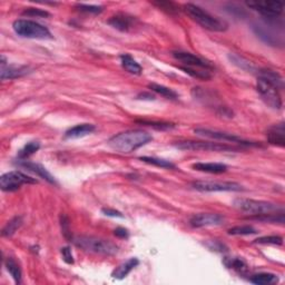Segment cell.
<instances>
[{
	"label": "cell",
	"mask_w": 285,
	"mask_h": 285,
	"mask_svg": "<svg viewBox=\"0 0 285 285\" xmlns=\"http://www.w3.org/2000/svg\"><path fill=\"white\" fill-rule=\"evenodd\" d=\"M206 246L211 249V251L214 252H218V253H223L227 251V247L224 244L218 242V240H209V242L206 243Z\"/></svg>",
	"instance_id": "37"
},
{
	"label": "cell",
	"mask_w": 285,
	"mask_h": 285,
	"mask_svg": "<svg viewBox=\"0 0 285 285\" xmlns=\"http://www.w3.org/2000/svg\"><path fill=\"white\" fill-rule=\"evenodd\" d=\"M191 187L199 191H242L243 186L235 182H212L196 181L191 183Z\"/></svg>",
	"instance_id": "10"
},
{
	"label": "cell",
	"mask_w": 285,
	"mask_h": 285,
	"mask_svg": "<svg viewBox=\"0 0 285 285\" xmlns=\"http://www.w3.org/2000/svg\"><path fill=\"white\" fill-rule=\"evenodd\" d=\"M114 234L119 238L127 239L129 238V232L126 229H124V227H118V229H116L114 231Z\"/></svg>",
	"instance_id": "41"
},
{
	"label": "cell",
	"mask_w": 285,
	"mask_h": 285,
	"mask_svg": "<svg viewBox=\"0 0 285 285\" xmlns=\"http://www.w3.org/2000/svg\"><path fill=\"white\" fill-rule=\"evenodd\" d=\"M256 89L263 100L267 106L273 109H280L282 107V99L279 93V89L273 85L266 82L265 79L258 77L256 83Z\"/></svg>",
	"instance_id": "7"
},
{
	"label": "cell",
	"mask_w": 285,
	"mask_h": 285,
	"mask_svg": "<svg viewBox=\"0 0 285 285\" xmlns=\"http://www.w3.org/2000/svg\"><path fill=\"white\" fill-rule=\"evenodd\" d=\"M224 265L227 269H231L235 271L236 273H238L240 275L246 274L248 271V266L246 264L243 258L240 257H225L224 258Z\"/></svg>",
	"instance_id": "21"
},
{
	"label": "cell",
	"mask_w": 285,
	"mask_h": 285,
	"mask_svg": "<svg viewBox=\"0 0 285 285\" xmlns=\"http://www.w3.org/2000/svg\"><path fill=\"white\" fill-rule=\"evenodd\" d=\"M36 183H37V181L35 178L18 171L3 174L0 178V187L3 191H15L19 190L22 185L36 184Z\"/></svg>",
	"instance_id": "8"
},
{
	"label": "cell",
	"mask_w": 285,
	"mask_h": 285,
	"mask_svg": "<svg viewBox=\"0 0 285 285\" xmlns=\"http://www.w3.org/2000/svg\"><path fill=\"white\" fill-rule=\"evenodd\" d=\"M140 160L144 162L146 164L153 165V166L156 167H160V168H175V164H173L169 160L163 159V158H157V157H148V156H142V157H140Z\"/></svg>",
	"instance_id": "28"
},
{
	"label": "cell",
	"mask_w": 285,
	"mask_h": 285,
	"mask_svg": "<svg viewBox=\"0 0 285 285\" xmlns=\"http://www.w3.org/2000/svg\"><path fill=\"white\" fill-rule=\"evenodd\" d=\"M224 216L215 213H200L196 214L190 220V224L195 229H200V227L207 226H218L224 223Z\"/></svg>",
	"instance_id": "12"
},
{
	"label": "cell",
	"mask_w": 285,
	"mask_h": 285,
	"mask_svg": "<svg viewBox=\"0 0 285 285\" xmlns=\"http://www.w3.org/2000/svg\"><path fill=\"white\" fill-rule=\"evenodd\" d=\"M137 123L146 125V126H150L154 127L156 129H168V128H173L174 124H169V123H159V122H147V120H137Z\"/></svg>",
	"instance_id": "36"
},
{
	"label": "cell",
	"mask_w": 285,
	"mask_h": 285,
	"mask_svg": "<svg viewBox=\"0 0 285 285\" xmlns=\"http://www.w3.org/2000/svg\"><path fill=\"white\" fill-rule=\"evenodd\" d=\"M249 281L256 285H269L279 282V276L272 273H260L253 275Z\"/></svg>",
	"instance_id": "24"
},
{
	"label": "cell",
	"mask_w": 285,
	"mask_h": 285,
	"mask_svg": "<svg viewBox=\"0 0 285 285\" xmlns=\"http://www.w3.org/2000/svg\"><path fill=\"white\" fill-rule=\"evenodd\" d=\"M95 131V126L92 124H79L76 126L69 128L68 131L65 133L66 140H77V138H82L92 134Z\"/></svg>",
	"instance_id": "17"
},
{
	"label": "cell",
	"mask_w": 285,
	"mask_h": 285,
	"mask_svg": "<svg viewBox=\"0 0 285 285\" xmlns=\"http://www.w3.org/2000/svg\"><path fill=\"white\" fill-rule=\"evenodd\" d=\"M60 253H61L62 258H64V261L67 263V264H74V256H73V253H71L70 247L68 246L62 247L60 249Z\"/></svg>",
	"instance_id": "39"
},
{
	"label": "cell",
	"mask_w": 285,
	"mask_h": 285,
	"mask_svg": "<svg viewBox=\"0 0 285 285\" xmlns=\"http://www.w3.org/2000/svg\"><path fill=\"white\" fill-rule=\"evenodd\" d=\"M40 148V144L38 142H29L28 144L24 146V148H21L18 151V158L20 160H26L31 155H34L36 151H38Z\"/></svg>",
	"instance_id": "29"
},
{
	"label": "cell",
	"mask_w": 285,
	"mask_h": 285,
	"mask_svg": "<svg viewBox=\"0 0 285 285\" xmlns=\"http://www.w3.org/2000/svg\"><path fill=\"white\" fill-rule=\"evenodd\" d=\"M180 68L194 78L202 79V80H208L212 78L211 70L203 69V68H194V67H187V66H181Z\"/></svg>",
	"instance_id": "25"
},
{
	"label": "cell",
	"mask_w": 285,
	"mask_h": 285,
	"mask_svg": "<svg viewBox=\"0 0 285 285\" xmlns=\"http://www.w3.org/2000/svg\"><path fill=\"white\" fill-rule=\"evenodd\" d=\"M191 167L195 171L209 174H222L227 171L226 165L222 163H196Z\"/></svg>",
	"instance_id": "20"
},
{
	"label": "cell",
	"mask_w": 285,
	"mask_h": 285,
	"mask_svg": "<svg viewBox=\"0 0 285 285\" xmlns=\"http://www.w3.org/2000/svg\"><path fill=\"white\" fill-rule=\"evenodd\" d=\"M231 61L233 62L234 65H236L239 68H242L244 70H248V71H254L255 68H254V66L251 64V61H248L245 59L243 57H239L238 55H235V53H231L229 56Z\"/></svg>",
	"instance_id": "31"
},
{
	"label": "cell",
	"mask_w": 285,
	"mask_h": 285,
	"mask_svg": "<svg viewBox=\"0 0 285 285\" xmlns=\"http://www.w3.org/2000/svg\"><path fill=\"white\" fill-rule=\"evenodd\" d=\"M15 33L24 38L29 39H51L52 36L46 27L29 19H18L13 22Z\"/></svg>",
	"instance_id": "5"
},
{
	"label": "cell",
	"mask_w": 285,
	"mask_h": 285,
	"mask_svg": "<svg viewBox=\"0 0 285 285\" xmlns=\"http://www.w3.org/2000/svg\"><path fill=\"white\" fill-rule=\"evenodd\" d=\"M254 243L256 244H264V245H282L283 244V238L281 236L272 235V236H263V238H258Z\"/></svg>",
	"instance_id": "33"
},
{
	"label": "cell",
	"mask_w": 285,
	"mask_h": 285,
	"mask_svg": "<svg viewBox=\"0 0 285 285\" xmlns=\"http://www.w3.org/2000/svg\"><path fill=\"white\" fill-rule=\"evenodd\" d=\"M120 62H122V66L128 73L133 75H141L142 73V66L128 53H124V55L120 56Z\"/></svg>",
	"instance_id": "23"
},
{
	"label": "cell",
	"mask_w": 285,
	"mask_h": 285,
	"mask_svg": "<svg viewBox=\"0 0 285 285\" xmlns=\"http://www.w3.org/2000/svg\"><path fill=\"white\" fill-rule=\"evenodd\" d=\"M18 165H19L20 167H24L26 169H28L29 172L36 174V175L39 176L40 178H43V180H45V181H47L48 183H50V184L57 185V182L55 180V177H53L51 174L49 173L44 166H42L40 164L28 162V160H20V162L18 163Z\"/></svg>",
	"instance_id": "15"
},
{
	"label": "cell",
	"mask_w": 285,
	"mask_h": 285,
	"mask_svg": "<svg viewBox=\"0 0 285 285\" xmlns=\"http://www.w3.org/2000/svg\"><path fill=\"white\" fill-rule=\"evenodd\" d=\"M233 206L244 213L251 214V215H265V214L283 212V207L279 206L278 204L248 198H236L233 202Z\"/></svg>",
	"instance_id": "4"
},
{
	"label": "cell",
	"mask_w": 285,
	"mask_h": 285,
	"mask_svg": "<svg viewBox=\"0 0 285 285\" xmlns=\"http://www.w3.org/2000/svg\"><path fill=\"white\" fill-rule=\"evenodd\" d=\"M267 142L271 145L284 147L285 146V128L284 124L281 123L278 125L272 126L269 131H267Z\"/></svg>",
	"instance_id": "16"
},
{
	"label": "cell",
	"mask_w": 285,
	"mask_h": 285,
	"mask_svg": "<svg viewBox=\"0 0 285 285\" xmlns=\"http://www.w3.org/2000/svg\"><path fill=\"white\" fill-rule=\"evenodd\" d=\"M101 213L104 214L106 216H111V217H119V218H123L124 215L120 212L118 211H115V209H111V208H102L101 209Z\"/></svg>",
	"instance_id": "40"
},
{
	"label": "cell",
	"mask_w": 285,
	"mask_h": 285,
	"mask_svg": "<svg viewBox=\"0 0 285 285\" xmlns=\"http://www.w3.org/2000/svg\"><path fill=\"white\" fill-rule=\"evenodd\" d=\"M258 77L265 79L266 82H269L270 84L273 85L278 89L283 88V78L280 74L276 73L274 70L271 69H261L258 70Z\"/></svg>",
	"instance_id": "22"
},
{
	"label": "cell",
	"mask_w": 285,
	"mask_h": 285,
	"mask_svg": "<svg viewBox=\"0 0 285 285\" xmlns=\"http://www.w3.org/2000/svg\"><path fill=\"white\" fill-rule=\"evenodd\" d=\"M4 266H6L9 274L12 276V279L15 280L16 283L21 282V270L18 263L11 257H8L6 262H4Z\"/></svg>",
	"instance_id": "26"
},
{
	"label": "cell",
	"mask_w": 285,
	"mask_h": 285,
	"mask_svg": "<svg viewBox=\"0 0 285 285\" xmlns=\"http://www.w3.org/2000/svg\"><path fill=\"white\" fill-rule=\"evenodd\" d=\"M173 56L176 60L183 62L187 67H194V68H203L207 70H212L213 67L208 64L207 61H205L202 58L197 57L196 55H193L190 52L186 51H174Z\"/></svg>",
	"instance_id": "13"
},
{
	"label": "cell",
	"mask_w": 285,
	"mask_h": 285,
	"mask_svg": "<svg viewBox=\"0 0 285 285\" xmlns=\"http://www.w3.org/2000/svg\"><path fill=\"white\" fill-rule=\"evenodd\" d=\"M174 146L182 150H202V151H238L239 147L227 145L225 142H195V141H185L178 142Z\"/></svg>",
	"instance_id": "6"
},
{
	"label": "cell",
	"mask_w": 285,
	"mask_h": 285,
	"mask_svg": "<svg viewBox=\"0 0 285 285\" xmlns=\"http://www.w3.org/2000/svg\"><path fill=\"white\" fill-rule=\"evenodd\" d=\"M138 99H147V100H154L155 99V96L150 95V94H146V93H142L141 94L140 96H138Z\"/></svg>",
	"instance_id": "42"
},
{
	"label": "cell",
	"mask_w": 285,
	"mask_h": 285,
	"mask_svg": "<svg viewBox=\"0 0 285 285\" xmlns=\"http://www.w3.org/2000/svg\"><path fill=\"white\" fill-rule=\"evenodd\" d=\"M22 224V218L20 216L13 217L11 221L7 223V225L3 227L2 230V236H11L15 234V232L19 229L20 225Z\"/></svg>",
	"instance_id": "30"
},
{
	"label": "cell",
	"mask_w": 285,
	"mask_h": 285,
	"mask_svg": "<svg viewBox=\"0 0 285 285\" xmlns=\"http://www.w3.org/2000/svg\"><path fill=\"white\" fill-rule=\"evenodd\" d=\"M256 233H257V231L254 229L253 226H249V225L235 226L229 230L230 235H252Z\"/></svg>",
	"instance_id": "32"
},
{
	"label": "cell",
	"mask_w": 285,
	"mask_h": 285,
	"mask_svg": "<svg viewBox=\"0 0 285 285\" xmlns=\"http://www.w3.org/2000/svg\"><path fill=\"white\" fill-rule=\"evenodd\" d=\"M195 134L200 137L211 138L214 141H221V142H233V144H238L240 146H258L256 142H252L248 141H245L243 138L234 135V134H230L222 131H216V129H208V128H196Z\"/></svg>",
	"instance_id": "9"
},
{
	"label": "cell",
	"mask_w": 285,
	"mask_h": 285,
	"mask_svg": "<svg viewBox=\"0 0 285 285\" xmlns=\"http://www.w3.org/2000/svg\"><path fill=\"white\" fill-rule=\"evenodd\" d=\"M76 8H78V10L84 11V12H89V13H100L102 11V7L100 6H88V4L79 3L76 6Z\"/></svg>",
	"instance_id": "38"
},
{
	"label": "cell",
	"mask_w": 285,
	"mask_h": 285,
	"mask_svg": "<svg viewBox=\"0 0 285 285\" xmlns=\"http://www.w3.org/2000/svg\"><path fill=\"white\" fill-rule=\"evenodd\" d=\"M148 88L151 89L153 92L157 93L158 95L167 98V99H176V98H178V95H177L176 92H174L173 89H171V88L163 86V85L149 84Z\"/></svg>",
	"instance_id": "27"
},
{
	"label": "cell",
	"mask_w": 285,
	"mask_h": 285,
	"mask_svg": "<svg viewBox=\"0 0 285 285\" xmlns=\"http://www.w3.org/2000/svg\"><path fill=\"white\" fill-rule=\"evenodd\" d=\"M30 73V68L28 66H16V65H7L6 58L1 56V79H16L20 78L22 76Z\"/></svg>",
	"instance_id": "14"
},
{
	"label": "cell",
	"mask_w": 285,
	"mask_h": 285,
	"mask_svg": "<svg viewBox=\"0 0 285 285\" xmlns=\"http://www.w3.org/2000/svg\"><path fill=\"white\" fill-rule=\"evenodd\" d=\"M138 264H140V261H138L136 257L129 258L126 262H123L122 264H119L116 267V269L111 272V276H113L114 279L123 280L124 278H126Z\"/></svg>",
	"instance_id": "18"
},
{
	"label": "cell",
	"mask_w": 285,
	"mask_h": 285,
	"mask_svg": "<svg viewBox=\"0 0 285 285\" xmlns=\"http://www.w3.org/2000/svg\"><path fill=\"white\" fill-rule=\"evenodd\" d=\"M22 15L28 16V17L45 18V17H49V12L39 8H27L26 10H24V12H22Z\"/></svg>",
	"instance_id": "35"
},
{
	"label": "cell",
	"mask_w": 285,
	"mask_h": 285,
	"mask_svg": "<svg viewBox=\"0 0 285 285\" xmlns=\"http://www.w3.org/2000/svg\"><path fill=\"white\" fill-rule=\"evenodd\" d=\"M107 22H108V25H110L111 27H114L115 29L120 31H127L131 29L133 25V18L127 15H124V13H118V15L110 17V19Z\"/></svg>",
	"instance_id": "19"
},
{
	"label": "cell",
	"mask_w": 285,
	"mask_h": 285,
	"mask_svg": "<svg viewBox=\"0 0 285 285\" xmlns=\"http://www.w3.org/2000/svg\"><path fill=\"white\" fill-rule=\"evenodd\" d=\"M184 9L191 19L197 22L199 26H202L205 29L222 33V31H225L229 28V25H227L226 21L211 15L206 10H204L203 8L196 6L194 3H186Z\"/></svg>",
	"instance_id": "3"
},
{
	"label": "cell",
	"mask_w": 285,
	"mask_h": 285,
	"mask_svg": "<svg viewBox=\"0 0 285 285\" xmlns=\"http://www.w3.org/2000/svg\"><path fill=\"white\" fill-rule=\"evenodd\" d=\"M246 6L266 18H276L283 11V3L280 1H248Z\"/></svg>",
	"instance_id": "11"
},
{
	"label": "cell",
	"mask_w": 285,
	"mask_h": 285,
	"mask_svg": "<svg viewBox=\"0 0 285 285\" xmlns=\"http://www.w3.org/2000/svg\"><path fill=\"white\" fill-rule=\"evenodd\" d=\"M151 140H153V137L149 133L142 131V129H132V131L119 133L109 138L107 144L117 153L129 154L141 148L142 146L148 144Z\"/></svg>",
	"instance_id": "1"
},
{
	"label": "cell",
	"mask_w": 285,
	"mask_h": 285,
	"mask_svg": "<svg viewBox=\"0 0 285 285\" xmlns=\"http://www.w3.org/2000/svg\"><path fill=\"white\" fill-rule=\"evenodd\" d=\"M60 225H61V231H62V234H64L65 238L67 239H69L70 242H73V238H71V232L69 229V220L68 217H67L65 214H62L60 216Z\"/></svg>",
	"instance_id": "34"
},
{
	"label": "cell",
	"mask_w": 285,
	"mask_h": 285,
	"mask_svg": "<svg viewBox=\"0 0 285 285\" xmlns=\"http://www.w3.org/2000/svg\"><path fill=\"white\" fill-rule=\"evenodd\" d=\"M73 243L80 249L89 253L99 254V255L113 256L118 252V246L111 240L96 238V236H77L73 239Z\"/></svg>",
	"instance_id": "2"
}]
</instances>
